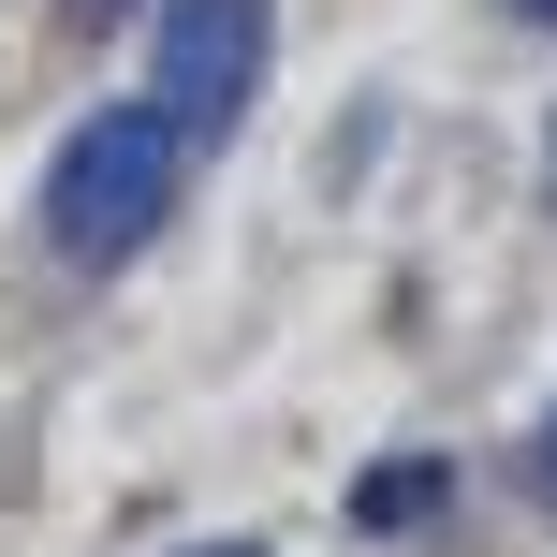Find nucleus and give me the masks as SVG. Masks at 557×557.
I'll return each mask as SVG.
<instances>
[{
	"mask_svg": "<svg viewBox=\"0 0 557 557\" xmlns=\"http://www.w3.org/2000/svg\"><path fill=\"white\" fill-rule=\"evenodd\" d=\"M176 117L162 103H103L74 147H59V176H45V235H59V264H133L147 235H162V206H176Z\"/></svg>",
	"mask_w": 557,
	"mask_h": 557,
	"instance_id": "nucleus-1",
	"label": "nucleus"
},
{
	"mask_svg": "<svg viewBox=\"0 0 557 557\" xmlns=\"http://www.w3.org/2000/svg\"><path fill=\"white\" fill-rule=\"evenodd\" d=\"M264 45H278L264 0H162V88H147V103L176 117V147H221L235 117H250Z\"/></svg>",
	"mask_w": 557,
	"mask_h": 557,
	"instance_id": "nucleus-2",
	"label": "nucleus"
},
{
	"mask_svg": "<svg viewBox=\"0 0 557 557\" xmlns=\"http://www.w3.org/2000/svg\"><path fill=\"white\" fill-rule=\"evenodd\" d=\"M441 499H455L441 455H396V470H367V484H352V529H367V543H396V529H425Z\"/></svg>",
	"mask_w": 557,
	"mask_h": 557,
	"instance_id": "nucleus-3",
	"label": "nucleus"
},
{
	"mask_svg": "<svg viewBox=\"0 0 557 557\" xmlns=\"http://www.w3.org/2000/svg\"><path fill=\"white\" fill-rule=\"evenodd\" d=\"M529 484H543V513H557V411H543V441H529Z\"/></svg>",
	"mask_w": 557,
	"mask_h": 557,
	"instance_id": "nucleus-4",
	"label": "nucleus"
},
{
	"mask_svg": "<svg viewBox=\"0 0 557 557\" xmlns=\"http://www.w3.org/2000/svg\"><path fill=\"white\" fill-rule=\"evenodd\" d=\"M59 15H74V29H103V15H133V0H59Z\"/></svg>",
	"mask_w": 557,
	"mask_h": 557,
	"instance_id": "nucleus-5",
	"label": "nucleus"
},
{
	"mask_svg": "<svg viewBox=\"0 0 557 557\" xmlns=\"http://www.w3.org/2000/svg\"><path fill=\"white\" fill-rule=\"evenodd\" d=\"M191 557H264V543H191Z\"/></svg>",
	"mask_w": 557,
	"mask_h": 557,
	"instance_id": "nucleus-6",
	"label": "nucleus"
},
{
	"mask_svg": "<svg viewBox=\"0 0 557 557\" xmlns=\"http://www.w3.org/2000/svg\"><path fill=\"white\" fill-rule=\"evenodd\" d=\"M513 15H543V29H557V0H513Z\"/></svg>",
	"mask_w": 557,
	"mask_h": 557,
	"instance_id": "nucleus-7",
	"label": "nucleus"
}]
</instances>
